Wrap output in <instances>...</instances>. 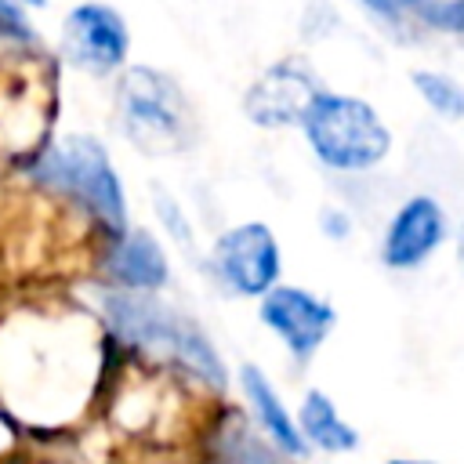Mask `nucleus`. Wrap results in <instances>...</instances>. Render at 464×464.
I'll return each instance as SVG.
<instances>
[{"instance_id":"nucleus-1","label":"nucleus","mask_w":464,"mask_h":464,"mask_svg":"<svg viewBox=\"0 0 464 464\" xmlns=\"http://www.w3.org/2000/svg\"><path fill=\"white\" fill-rule=\"evenodd\" d=\"M102 308L120 337L178 359L181 366H188L196 377H203L210 384H225V366H221L210 337L188 315L167 308L163 301H156L149 294H105Z\"/></svg>"},{"instance_id":"nucleus-2","label":"nucleus","mask_w":464,"mask_h":464,"mask_svg":"<svg viewBox=\"0 0 464 464\" xmlns=\"http://www.w3.org/2000/svg\"><path fill=\"white\" fill-rule=\"evenodd\" d=\"M301 123L312 152L337 170H366L381 163L392 149V134L373 112V105L348 94L319 91V98L308 105Z\"/></svg>"},{"instance_id":"nucleus-3","label":"nucleus","mask_w":464,"mask_h":464,"mask_svg":"<svg viewBox=\"0 0 464 464\" xmlns=\"http://www.w3.org/2000/svg\"><path fill=\"white\" fill-rule=\"evenodd\" d=\"M120 116L127 138L149 156H170L192 141V109L181 87L160 69H130L120 83Z\"/></svg>"},{"instance_id":"nucleus-4","label":"nucleus","mask_w":464,"mask_h":464,"mask_svg":"<svg viewBox=\"0 0 464 464\" xmlns=\"http://www.w3.org/2000/svg\"><path fill=\"white\" fill-rule=\"evenodd\" d=\"M36 178L72 192L76 199H83L105 225L123 228L127 207H123V188L120 178L105 156V149L94 138H65L54 149H47L36 163Z\"/></svg>"},{"instance_id":"nucleus-5","label":"nucleus","mask_w":464,"mask_h":464,"mask_svg":"<svg viewBox=\"0 0 464 464\" xmlns=\"http://www.w3.org/2000/svg\"><path fill=\"white\" fill-rule=\"evenodd\" d=\"M214 268L218 276L246 297H261L272 290L276 276H279V246L272 239V232L257 221L228 228L218 246H214Z\"/></svg>"},{"instance_id":"nucleus-6","label":"nucleus","mask_w":464,"mask_h":464,"mask_svg":"<svg viewBox=\"0 0 464 464\" xmlns=\"http://www.w3.org/2000/svg\"><path fill=\"white\" fill-rule=\"evenodd\" d=\"M261 323L297 355V359H308L323 341L326 334L334 330L337 315L326 301L312 297L308 290L301 286H276L265 294L261 301Z\"/></svg>"},{"instance_id":"nucleus-7","label":"nucleus","mask_w":464,"mask_h":464,"mask_svg":"<svg viewBox=\"0 0 464 464\" xmlns=\"http://www.w3.org/2000/svg\"><path fill=\"white\" fill-rule=\"evenodd\" d=\"M315 98H319L315 76L301 62H279L254 80V87L243 98V109L257 127H286V123H301Z\"/></svg>"},{"instance_id":"nucleus-8","label":"nucleus","mask_w":464,"mask_h":464,"mask_svg":"<svg viewBox=\"0 0 464 464\" xmlns=\"http://www.w3.org/2000/svg\"><path fill=\"white\" fill-rule=\"evenodd\" d=\"M62 47L72 58V65L87 72H109L127 54V25L105 4H80L65 18Z\"/></svg>"},{"instance_id":"nucleus-9","label":"nucleus","mask_w":464,"mask_h":464,"mask_svg":"<svg viewBox=\"0 0 464 464\" xmlns=\"http://www.w3.org/2000/svg\"><path fill=\"white\" fill-rule=\"evenodd\" d=\"M446 236V218L442 207L431 196H413L399 207L384 232L381 257L388 268H417Z\"/></svg>"},{"instance_id":"nucleus-10","label":"nucleus","mask_w":464,"mask_h":464,"mask_svg":"<svg viewBox=\"0 0 464 464\" xmlns=\"http://www.w3.org/2000/svg\"><path fill=\"white\" fill-rule=\"evenodd\" d=\"M239 381H243V392H246V399H250L261 428L276 442V450H283L286 457H301L304 453V439L297 431V420L290 417V410L283 406V399L276 395V388L268 384V377L257 366H243L239 370Z\"/></svg>"},{"instance_id":"nucleus-11","label":"nucleus","mask_w":464,"mask_h":464,"mask_svg":"<svg viewBox=\"0 0 464 464\" xmlns=\"http://www.w3.org/2000/svg\"><path fill=\"white\" fill-rule=\"evenodd\" d=\"M109 272L116 283L130 290H156L167 283V257L149 232H130L116 243L109 257Z\"/></svg>"},{"instance_id":"nucleus-12","label":"nucleus","mask_w":464,"mask_h":464,"mask_svg":"<svg viewBox=\"0 0 464 464\" xmlns=\"http://www.w3.org/2000/svg\"><path fill=\"white\" fill-rule=\"evenodd\" d=\"M297 431L304 442H315L326 453H348L359 446V431L337 413V406L323 392H308L297 413Z\"/></svg>"},{"instance_id":"nucleus-13","label":"nucleus","mask_w":464,"mask_h":464,"mask_svg":"<svg viewBox=\"0 0 464 464\" xmlns=\"http://www.w3.org/2000/svg\"><path fill=\"white\" fill-rule=\"evenodd\" d=\"M413 87L417 94L446 120H464V87L446 76V72H431V69H417L413 72Z\"/></svg>"},{"instance_id":"nucleus-14","label":"nucleus","mask_w":464,"mask_h":464,"mask_svg":"<svg viewBox=\"0 0 464 464\" xmlns=\"http://www.w3.org/2000/svg\"><path fill=\"white\" fill-rule=\"evenodd\" d=\"M228 464H279V460L254 435L236 431V435H228Z\"/></svg>"},{"instance_id":"nucleus-15","label":"nucleus","mask_w":464,"mask_h":464,"mask_svg":"<svg viewBox=\"0 0 464 464\" xmlns=\"http://www.w3.org/2000/svg\"><path fill=\"white\" fill-rule=\"evenodd\" d=\"M370 11H377L381 18H406V14H417L424 22V14L439 4V0H362Z\"/></svg>"},{"instance_id":"nucleus-16","label":"nucleus","mask_w":464,"mask_h":464,"mask_svg":"<svg viewBox=\"0 0 464 464\" xmlns=\"http://www.w3.org/2000/svg\"><path fill=\"white\" fill-rule=\"evenodd\" d=\"M424 22L431 29H446V33H460L464 36V0H439L424 14Z\"/></svg>"},{"instance_id":"nucleus-17","label":"nucleus","mask_w":464,"mask_h":464,"mask_svg":"<svg viewBox=\"0 0 464 464\" xmlns=\"http://www.w3.org/2000/svg\"><path fill=\"white\" fill-rule=\"evenodd\" d=\"M0 29L11 33V36H18V40H29L33 36L29 25H25V18H22V11L11 0H0Z\"/></svg>"},{"instance_id":"nucleus-18","label":"nucleus","mask_w":464,"mask_h":464,"mask_svg":"<svg viewBox=\"0 0 464 464\" xmlns=\"http://www.w3.org/2000/svg\"><path fill=\"white\" fill-rule=\"evenodd\" d=\"M156 210H160V218L178 232V239L181 243H188V225H185V218H181V210L174 207V199H167L163 192H160V203H156Z\"/></svg>"},{"instance_id":"nucleus-19","label":"nucleus","mask_w":464,"mask_h":464,"mask_svg":"<svg viewBox=\"0 0 464 464\" xmlns=\"http://www.w3.org/2000/svg\"><path fill=\"white\" fill-rule=\"evenodd\" d=\"M323 225H326V232H330V236H337V239L348 232V218H344V214H334V210H326V214H323Z\"/></svg>"},{"instance_id":"nucleus-20","label":"nucleus","mask_w":464,"mask_h":464,"mask_svg":"<svg viewBox=\"0 0 464 464\" xmlns=\"http://www.w3.org/2000/svg\"><path fill=\"white\" fill-rule=\"evenodd\" d=\"M388 464H435V460H406V457H395V460H388Z\"/></svg>"},{"instance_id":"nucleus-21","label":"nucleus","mask_w":464,"mask_h":464,"mask_svg":"<svg viewBox=\"0 0 464 464\" xmlns=\"http://www.w3.org/2000/svg\"><path fill=\"white\" fill-rule=\"evenodd\" d=\"M457 254H460V265H464V228H460V243H457Z\"/></svg>"},{"instance_id":"nucleus-22","label":"nucleus","mask_w":464,"mask_h":464,"mask_svg":"<svg viewBox=\"0 0 464 464\" xmlns=\"http://www.w3.org/2000/svg\"><path fill=\"white\" fill-rule=\"evenodd\" d=\"M25 4H33V7H44V4H47V0H25Z\"/></svg>"}]
</instances>
